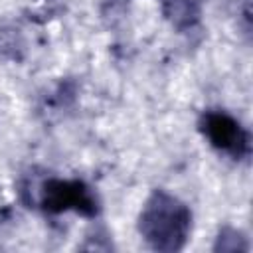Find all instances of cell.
<instances>
[{
    "label": "cell",
    "instance_id": "1",
    "mask_svg": "<svg viewBox=\"0 0 253 253\" xmlns=\"http://www.w3.org/2000/svg\"><path fill=\"white\" fill-rule=\"evenodd\" d=\"M192 231V211L176 196L154 190L140 213H138V233L146 245L160 253H174L184 249Z\"/></svg>",
    "mask_w": 253,
    "mask_h": 253
},
{
    "label": "cell",
    "instance_id": "2",
    "mask_svg": "<svg viewBox=\"0 0 253 253\" xmlns=\"http://www.w3.org/2000/svg\"><path fill=\"white\" fill-rule=\"evenodd\" d=\"M38 204L49 213L77 211L85 217L97 215V196L83 180L47 178L40 184Z\"/></svg>",
    "mask_w": 253,
    "mask_h": 253
},
{
    "label": "cell",
    "instance_id": "3",
    "mask_svg": "<svg viewBox=\"0 0 253 253\" xmlns=\"http://www.w3.org/2000/svg\"><path fill=\"white\" fill-rule=\"evenodd\" d=\"M200 130L213 148L233 158H241L249 150L247 130L225 111H206L200 119Z\"/></svg>",
    "mask_w": 253,
    "mask_h": 253
},
{
    "label": "cell",
    "instance_id": "4",
    "mask_svg": "<svg viewBox=\"0 0 253 253\" xmlns=\"http://www.w3.org/2000/svg\"><path fill=\"white\" fill-rule=\"evenodd\" d=\"M164 16L170 24L184 32L200 22V2L198 0H164Z\"/></svg>",
    "mask_w": 253,
    "mask_h": 253
},
{
    "label": "cell",
    "instance_id": "5",
    "mask_svg": "<svg viewBox=\"0 0 253 253\" xmlns=\"http://www.w3.org/2000/svg\"><path fill=\"white\" fill-rule=\"evenodd\" d=\"M247 249H249L247 237L239 229H235L231 225H223L217 231V237L213 243L215 253H235V251H247Z\"/></svg>",
    "mask_w": 253,
    "mask_h": 253
}]
</instances>
